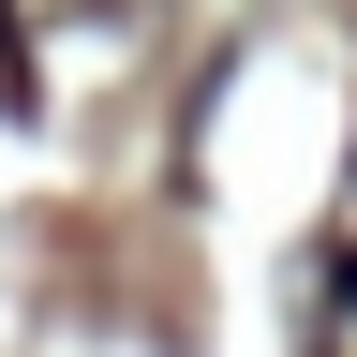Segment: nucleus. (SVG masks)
<instances>
[{"label":"nucleus","mask_w":357,"mask_h":357,"mask_svg":"<svg viewBox=\"0 0 357 357\" xmlns=\"http://www.w3.org/2000/svg\"><path fill=\"white\" fill-rule=\"evenodd\" d=\"M328 298H342V312H357V253H342V268H328Z\"/></svg>","instance_id":"obj_1"}]
</instances>
